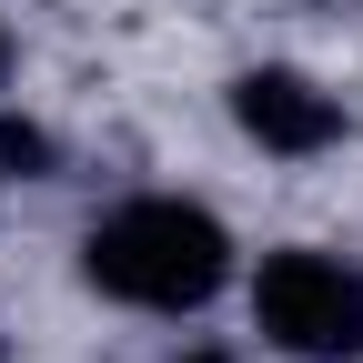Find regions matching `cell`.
I'll use <instances>...</instances> for the list:
<instances>
[{
    "mask_svg": "<svg viewBox=\"0 0 363 363\" xmlns=\"http://www.w3.org/2000/svg\"><path fill=\"white\" fill-rule=\"evenodd\" d=\"M81 283L152 323H202L242 283V242L192 192H121L81 222Z\"/></svg>",
    "mask_w": 363,
    "mask_h": 363,
    "instance_id": "1",
    "label": "cell"
},
{
    "mask_svg": "<svg viewBox=\"0 0 363 363\" xmlns=\"http://www.w3.org/2000/svg\"><path fill=\"white\" fill-rule=\"evenodd\" d=\"M242 313L283 363H363V262L333 242H272L242 272Z\"/></svg>",
    "mask_w": 363,
    "mask_h": 363,
    "instance_id": "2",
    "label": "cell"
},
{
    "mask_svg": "<svg viewBox=\"0 0 363 363\" xmlns=\"http://www.w3.org/2000/svg\"><path fill=\"white\" fill-rule=\"evenodd\" d=\"M222 111H233V131H242L262 162H323V152L353 142L343 91L313 81V71H293V61H252V71H233Z\"/></svg>",
    "mask_w": 363,
    "mask_h": 363,
    "instance_id": "3",
    "label": "cell"
},
{
    "mask_svg": "<svg viewBox=\"0 0 363 363\" xmlns=\"http://www.w3.org/2000/svg\"><path fill=\"white\" fill-rule=\"evenodd\" d=\"M0 182H51V131L0 111Z\"/></svg>",
    "mask_w": 363,
    "mask_h": 363,
    "instance_id": "4",
    "label": "cell"
},
{
    "mask_svg": "<svg viewBox=\"0 0 363 363\" xmlns=\"http://www.w3.org/2000/svg\"><path fill=\"white\" fill-rule=\"evenodd\" d=\"M0 91H11V21H0Z\"/></svg>",
    "mask_w": 363,
    "mask_h": 363,
    "instance_id": "5",
    "label": "cell"
},
{
    "mask_svg": "<svg viewBox=\"0 0 363 363\" xmlns=\"http://www.w3.org/2000/svg\"><path fill=\"white\" fill-rule=\"evenodd\" d=\"M182 363H233V353H212V343H192V353H182Z\"/></svg>",
    "mask_w": 363,
    "mask_h": 363,
    "instance_id": "6",
    "label": "cell"
},
{
    "mask_svg": "<svg viewBox=\"0 0 363 363\" xmlns=\"http://www.w3.org/2000/svg\"><path fill=\"white\" fill-rule=\"evenodd\" d=\"M313 11H333V0H313Z\"/></svg>",
    "mask_w": 363,
    "mask_h": 363,
    "instance_id": "7",
    "label": "cell"
}]
</instances>
